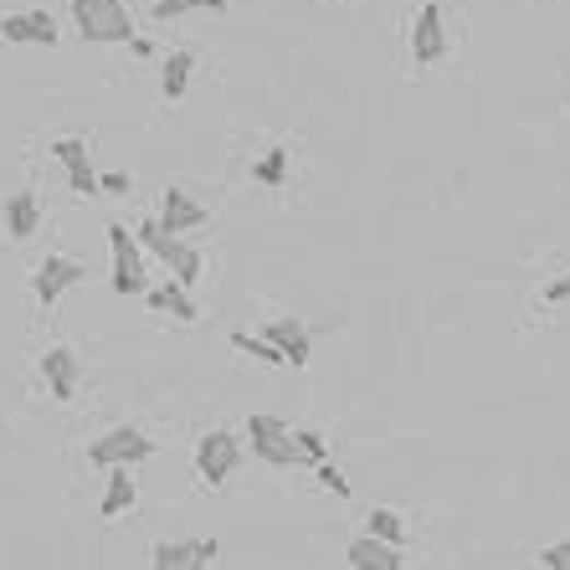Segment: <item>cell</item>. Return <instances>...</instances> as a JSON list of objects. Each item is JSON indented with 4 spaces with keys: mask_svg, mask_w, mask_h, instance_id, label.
I'll use <instances>...</instances> for the list:
<instances>
[{
    "mask_svg": "<svg viewBox=\"0 0 570 570\" xmlns=\"http://www.w3.org/2000/svg\"><path fill=\"white\" fill-rule=\"evenodd\" d=\"M160 232L165 236H181V232H196V226H206V206L196 201V196H185V190H175L170 185L165 201H160Z\"/></svg>",
    "mask_w": 570,
    "mask_h": 570,
    "instance_id": "12",
    "label": "cell"
},
{
    "mask_svg": "<svg viewBox=\"0 0 570 570\" xmlns=\"http://www.w3.org/2000/svg\"><path fill=\"white\" fill-rule=\"evenodd\" d=\"M350 566L354 570H406V555L396 550V545H381V539L360 535L350 545Z\"/></svg>",
    "mask_w": 570,
    "mask_h": 570,
    "instance_id": "15",
    "label": "cell"
},
{
    "mask_svg": "<svg viewBox=\"0 0 570 570\" xmlns=\"http://www.w3.org/2000/svg\"><path fill=\"white\" fill-rule=\"evenodd\" d=\"M545 303H570V272H560V278L545 283Z\"/></svg>",
    "mask_w": 570,
    "mask_h": 570,
    "instance_id": "28",
    "label": "cell"
},
{
    "mask_svg": "<svg viewBox=\"0 0 570 570\" xmlns=\"http://www.w3.org/2000/svg\"><path fill=\"white\" fill-rule=\"evenodd\" d=\"M539 566H570V539H560V545H545V550H539Z\"/></svg>",
    "mask_w": 570,
    "mask_h": 570,
    "instance_id": "27",
    "label": "cell"
},
{
    "mask_svg": "<svg viewBox=\"0 0 570 570\" xmlns=\"http://www.w3.org/2000/svg\"><path fill=\"white\" fill-rule=\"evenodd\" d=\"M190 11H201V0H154V21H175Z\"/></svg>",
    "mask_w": 570,
    "mask_h": 570,
    "instance_id": "24",
    "label": "cell"
},
{
    "mask_svg": "<svg viewBox=\"0 0 570 570\" xmlns=\"http://www.w3.org/2000/svg\"><path fill=\"white\" fill-rule=\"evenodd\" d=\"M108 252H114V293H150V278H144V257H139V242L129 236L124 221H108Z\"/></svg>",
    "mask_w": 570,
    "mask_h": 570,
    "instance_id": "5",
    "label": "cell"
},
{
    "mask_svg": "<svg viewBox=\"0 0 570 570\" xmlns=\"http://www.w3.org/2000/svg\"><path fill=\"white\" fill-rule=\"evenodd\" d=\"M247 442H252V457H263V463H272V468H299L303 457L299 447H293V427L278 417H247Z\"/></svg>",
    "mask_w": 570,
    "mask_h": 570,
    "instance_id": "4",
    "label": "cell"
},
{
    "mask_svg": "<svg viewBox=\"0 0 570 570\" xmlns=\"http://www.w3.org/2000/svg\"><path fill=\"white\" fill-rule=\"evenodd\" d=\"M72 26L83 42H135V16L124 0H72Z\"/></svg>",
    "mask_w": 570,
    "mask_h": 570,
    "instance_id": "1",
    "label": "cell"
},
{
    "mask_svg": "<svg viewBox=\"0 0 570 570\" xmlns=\"http://www.w3.org/2000/svg\"><path fill=\"white\" fill-rule=\"evenodd\" d=\"M365 524H370V530H365L370 539H381V545H396V550L406 545V520L396 514V509H370Z\"/></svg>",
    "mask_w": 570,
    "mask_h": 570,
    "instance_id": "20",
    "label": "cell"
},
{
    "mask_svg": "<svg viewBox=\"0 0 570 570\" xmlns=\"http://www.w3.org/2000/svg\"><path fill=\"white\" fill-rule=\"evenodd\" d=\"M319 484L329 488V493H339V499H345V493H350V478H345V473H339L335 463H319Z\"/></svg>",
    "mask_w": 570,
    "mask_h": 570,
    "instance_id": "25",
    "label": "cell"
},
{
    "mask_svg": "<svg viewBox=\"0 0 570 570\" xmlns=\"http://www.w3.org/2000/svg\"><path fill=\"white\" fill-rule=\"evenodd\" d=\"M190 72H196V51H170L165 57V78H160V88H165V98H185V88H190Z\"/></svg>",
    "mask_w": 570,
    "mask_h": 570,
    "instance_id": "19",
    "label": "cell"
},
{
    "mask_svg": "<svg viewBox=\"0 0 570 570\" xmlns=\"http://www.w3.org/2000/svg\"><path fill=\"white\" fill-rule=\"evenodd\" d=\"M36 226H42V206H36L32 190H16V196H5V236L26 242V236H36Z\"/></svg>",
    "mask_w": 570,
    "mask_h": 570,
    "instance_id": "16",
    "label": "cell"
},
{
    "mask_svg": "<svg viewBox=\"0 0 570 570\" xmlns=\"http://www.w3.org/2000/svg\"><path fill=\"white\" fill-rule=\"evenodd\" d=\"M144 457H154V442L139 427H114V432H103L98 442H88V463L93 468H135V463H144Z\"/></svg>",
    "mask_w": 570,
    "mask_h": 570,
    "instance_id": "3",
    "label": "cell"
},
{
    "mask_svg": "<svg viewBox=\"0 0 570 570\" xmlns=\"http://www.w3.org/2000/svg\"><path fill=\"white\" fill-rule=\"evenodd\" d=\"M411 57L421 68H432V62L447 57V26H442V5L437 0H427L417 11V21H411Z\"/></svg>",
    "mask_w": 570,
    "mask_h": 570,
    "instance_id": "9",
    "label": "cell"
},
{
    "mask_svg": "<svg viewBox=\"0 0 570 570\" xmlns=\"http://www.w3.org/2000/svg\"><path fill=\"white\" fill-rule=\"evenodd\" d=\"M252 181L257 185H283L288 181V150H268L252 170Z\"/></svg>",
    "mask_w": 570,
    "mask_h": 570,
    "instance_id": "21",
    "label": "cell"
},
{
    "mask_svg": "<svg viewBox=\"0 0 570 570\" xmlns=\"http://www.w3.org/2000/svg\"><path fill=\"white\" fill-rule=\"evenodd\" d=\"M51 154L62 160V170H68V185L78 190V196H98V170L88 165V139H78V135L51 139Z\"/></svg>",
    "mask_w": 570,
    "mask_h": 570,
    "instance_id": "10",
    "label": "cell"
},
{
    "mask_svg": "<svg viewBox=\"0 0 570 570\" xmlns=\"http://www.w3.org/2000/svg\"><path fill=\"white\" fill-rule=\"evenodd\" d=\"M293 447H299V457H303V463H314V468H319V463H329V442H324L319 432H309V427H299V432H293Z\"/></svg>",
    "mask_w": 570,
    "mask_h": 570,
    "instance_id": "23",
    "label": "cell"
},
{
    "mask_svg": "<svg viewBox=\"0 0 570 570\" xmlns=\"http://www.w3.org/2000/svg\"><path fill=\"white\" fill-rule=\"evenodd\" d=\"M242 463V437L236 432H206L201 447H196V473H201L211 488H221Z\"/></svg>",
    "mask_w": 570,
    "mask_h": 570,
    "instance_id": "6",
    "label": "cell"
},
{
    "mask_svg": "<svg viewBox=\"0 0 570 570\" xmlns=\"http://www.w3.org/2000/svg\"><path fill=\"white\" fill-rule=\"evenodd\" d=\"M555 570H570V566H555Z\"/></svg>",
    "mask_w": 570,
    "mask_h": 570,
    "instance_id": "30",
    "label": "cell"
},
{
    "mask_svg": "<svg viewBox=\"0 0 570 570\" xmlns=\"http://www.w3.org/2000/svg\"><path fill=\"white\" fill-rule=\"evenodd\" d=\"M129 190V175L124 170H108V175H98V196H124Z\"/></svg>",
    "mask_w": 570,
    "mask_h": 570,
    "instance_id": "26",
    "label": "cell"
},
{
    "mask_svg": "<svg viewBox=\"0 0 570 570\" xmlns=\"http://www.w3.org/2000/svg\"><path fill=\"white\" fill-rule=\"evenodd\" d=\"M232 345H236V350H242V354H252V360H263V365H283V354L272 350V345H268V339H263V335H247V329H236V335H232Z\"/></svg>",
    "mask_w": 570,
    "mask_h": 570,
    "instance_id": "22",
    "label": "cell"
},
{
    "mask_svg": "<svg viewBox=\"0 0 570 570\" xmlns=\"http://www.w3.org/2000/svg\"><path fill=\"white\" fill-rule=\"evenodd\" d=\"M217 555V539H160L150 555V570H206Z\"/></svg>",
    "mask_w": 570,
    "mask_h": 570,
    "instance_id": "8",
    "label": "cell"
},
{
    "mask_svg": "<svg viewBox=\"0 0 570 570\" xmlns=\"http://www.w3.org/2000/svg\"><path fill=\"white\" fill-rule=\"evenodd\" d=\"M263 339L283 354V365H309V354H314V339H309L303 319H272L268 329H263Z\"/></svg>",
    "mask_w": 570,
    "mask_h": 570,
    "instance_id": "13",
    "label": "cell"
},
{
    "mask_svg": "<svg viewBox=\"0 0 570 570\" xmlns=\"http://www.w3.org/2000/svg\"><path fill=\"white\" fill-rule=\"evenodd\" d=\"M135 499H139V488H135V478H129V468H114L108 473V488H103V520H114V514H124V509H135Z\"/></svg>",
    "mask_w": 570,
    "mask_h": 570,
    "instance_id": "18",
    "label": "cell"
},
{
    "mask_svg": "<svg viewBox=\"0 0 570 570\" xmlns=\"http://www.w3.org/2000/svg\"><path fill=\"white\" fill-rule=\"evenodd\" d=\"M88 278V268L78 263V257H62V252H47L42 263H36V278H32V288H36V303L42 309H51V303L62 299L68 288H78Z\"/></svg>",
    "mask_w": 570,
    "mask_h": 570,
    "instance_id": "7",
    "label": "cell"
},
{
    "mask_svg": "<svg viewBox=\"0 0 570 570\" xmlns=\"http://www.w3.org/2000/svg\"><path fill=\"white\" fill-rule=\"evenodd\" d=\"M5 42H26V47H57V21L51 11H11L0 21Z\"/></svg>",
    "mask_w": 570,
    "mask_h": 570,
    "instance_id": "11",
    "label": "cell"
},
{
    "mask_svg": "<svg viewBox=\"0 0 570 570\" xmlns=\"http://www.w3.org/2000/svg\"><path fill=\"white\" fill-rule=\"evenodd\" d=\"M144 299H150L154 309H160V314H175V319H181V324L201 319V309H196V303H190V293H185V288L175 283V278H170V283H160V288H150V293H144Z\"/></svg>",
    "mask_w": 570,
    "mask_h": 570,
    "instance_id": "17",
    "label": "cell"
},
{
    "mask_svg": "<svg viewBox=\"0 0 570 570\" xmlns=\"http://www.w3.org/2000/svg\"><path fill=\"white\" fill-rule=\"evenodd\" d=\"M135 242H139V247H150L154 257H160V263L170 268V278H175L181 288H190L196 278H201V252L185 247L181 236H165L154 217H150V221H139V226H135Z\"/></svg>",
    "mask_w": 570,
    "mask_h": 570,
    "instance_id": "2",
    "label": "cell"
},
{
    "mask_svg": "<svg viewBox=\"0 0 570 570\" xmlns=\"http://www.w3.org/2000/svg\"><path fill=\"white\" fill-rule=\"evenodd\" d=\"M42 375H47V386L57 402H72L78 396V375H83V365H78V354L68 350V345H51L47 354H42Z\"/></svg>",
    "mask_w": 570,
    "mask_h": 570,
    "instance_id": "14",
    "label": "cell"
},
{
    "mask_svg": "<svg viewBox=\"0 0 570 570\" xmlns=\"http://www.w3.org/2000/svg\"><path fill=\"white\" fill-rule=\"evenodd\" d=\"M201 11H226V0H201Z\"/></svg>",
    "mask_w": 570,
    "mask_h": 570,
    "instance_id": "29",
    "label": "cell"
}]
</instances>
